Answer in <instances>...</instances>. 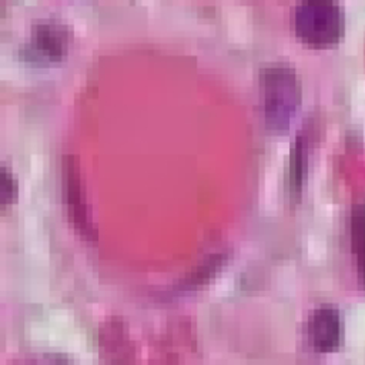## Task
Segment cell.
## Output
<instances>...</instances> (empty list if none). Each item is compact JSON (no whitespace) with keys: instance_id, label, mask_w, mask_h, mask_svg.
Returning a JSON list of instances; mask_svg holds the SVG:
<instances>
[{"instance_id":"277c9868","label":"cell","mask_w":365,"mask_h":365,"mask_svg":"<svg viewBox=\"0 0 365 365\" xmlns=\"http://www.w3.org/2000/svg\"><path fill=\"white\" fill-rule=\"evenodd\" d=\"M36 47L48 57L60 56L67 43V31L60 24L46 23L37 26L34 34Z\"/></svg>"},{"instance_id":"7a4b0ae2","label":"cell","mask_w":365,"mask_h":365,"mask_svg":"<svg viewBox=\"0 0 365 365\" xmlns=\"http://www.w3.org/2000/svg\"><path fill=\"white\" fill-rule=\"evenodd\" d=\"M294 27L307 44L315 47L331 46L342 34V11L338 4L329 1L302 3L295 9Z\"/></svg>"},{"instance_id":"3957f363","label":"cell","mask_w":365,"mask_h":365,"mask_svg":"<svg viewBox=\"0 0 365 365\" xmlns=\"http://www.w3.org/2000/svg\"><path fill=\"white\" fill-rule=\"evenodd\" d=\"M341 322L338 311L331 307L318 308L309 324V334L315 346L321 351H331L338 345Z\"/></svg>"},{"instance_id":"5b68a950","label":"cell","mask_w":365,"mask_h":365,"mask_svg":"<svg viewBox=\"0 0 365 365\" xmlns=\"http://www.w3.org/2000/svg\"><path fill=\"white\" fill-rule=\"evenodd\" d=\"M352 247L358 265V275L365 285V205L358 207L352 214Z\"/></svg>"},{"instance_id":"6da1fadb","label":"cell","mask_w":365,"mask_h":365,"mask_svg":"<svg viewBox=\"0 0 365 365\" xmlns=\"http://www.w3.org/2000/svg\"><path fill=\"white\" fill-rule=\"evenodd\" d=\"M267 123L274 130L288 127L299 101L295 71L285 63H275L262 76Z\"/></svg>"}]
</instances>
